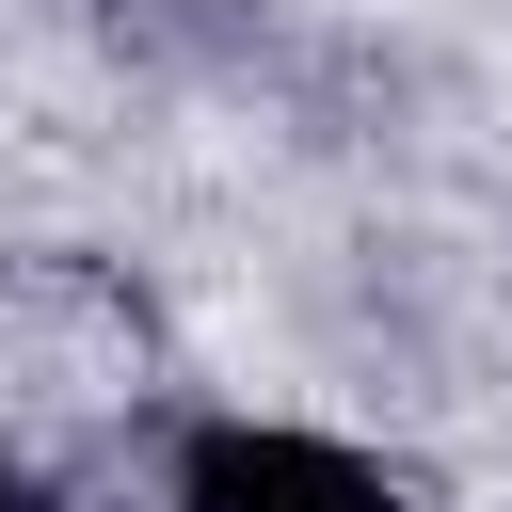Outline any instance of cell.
Listing matches in <instances>:
<instances>
[{
	"label": "cell",
	"mask_w": 512,
	"mask_h": 512,
	"mask_svg": "<svg viewBox=\"0 0 512 512\" xmlns=\"http://www.w3.org/2000/svg\"><path fill=\"white\" fill-rule=\"evenodd\" d=\"M176 512H416L368 448L336 432H288V416H208L176 448Z\"/></svg>",
	"instance_id": "obj_1"
},
{
	"label": "cell",
	"mask_w": 512,
	"mask_h": 512,
	"mask_svg": "<svg viewBox=\"0 0 512 512\" xmlns=\"http://www.w3.org/2000/svg\"><path fill=\"white\" fill-rule=\"evenodd\" d=\"M0 512H64V496H48V480H32L16 448H0Z\"/></svg>",
	"instance_id": "obj_2"
}]
</instances>
